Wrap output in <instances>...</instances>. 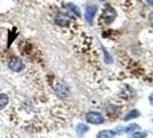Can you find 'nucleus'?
Returning a JSON list of instances; mask_svg holds the SVG:
<instances>
[{
  "instance_id": "7",
  "label": "nucleus",
  "mask_w": 153,
  "mask_h": 138,
  "mask_svg": "<svg viewBox=\"0 0 153 138\" xmlns=\"http://www.w3.org/2000/svg\"><path fill=\"white\" fill-rule=\"evenodd\" d=\"M115 132L112 130H101L98 132L97 138H114Z\"/></svg>"
},
{
  "instance_id": "16",
  "label": "nucleus",
  "mask_w": 153,
  "mask_h": 138,
  "mask_svg": "<svg viewBox=\"0 0 153 138\" xmlns=\"http://www.w3.org/2000/svg\"><path fill=\"white\" fill-rule=\"evenodd\" d=\"M149 2H150V4H151V5L153 6V0H149Z\"/></svg>"
},
{
  "instance_id": "11",
  "label": "nucleus",
  "mask_w": 153,
  "mask_h": 138,
  "mask_svg": "<svg viewBox=\"0 0 153 138\" xmlns=\"http://www.w3.org/2000/svg\"><path fill=\"white\" fill-rule=\"evenodd\" d=\"M88 130H89V127L85 125V124H83V123H79V124L76 127V132L79 135V136H83Z\"/></svg>"
},
{
  "instance_id": "6",
  "label": "nucleus",
  "mask_w": 153,
  "mask_h": 138,
  "mask_svg": "<svg viewBox=\"0 0 153 138\" xmlns=\"http://www.w3.org/2000/svg\"><path fill=\"white\" fill-rule=\"evenodd\" d=\"M55 92H56V94H58V96H60V97H66L69 92L68 85H66L65 83H60V84H58V86L55 88Z\"/></svg>"
},
{
  "instance_id": "13",
  "label": "nucleus",
  "mask_w": 153,
  "mask_h": 138,
  "mask_svg": "<svg viewBox=\"0 0 153 138\" xmlns=\"http://www.w3.org/2000/svg\"><path fill=\"white\" fill-rule=\"evenodd\" d=\"M147 136V134L146 132H143V131H134V132H131L130 135V138H146Z\"/></svg>"
},
{
  "instance_id": "14",
  "label": "nucleus",
  "mask_w": 153,
  "mask_h": 138,
  "mask_svg": "<svg viewBox=\"0 0 153 138\" xmlns=\"http://www.w3.org/2000/svg\"><path fill=\"white\" fill-rule=\"evenodd\" d=\"M149 21H150L151 25L153 27V12H152V13H150V16H149Z\"/></svg>"
},
{
  "instance_id": "4",
  "label": "nucleus",
  "mask_w": 153,
  "mask_h": 138,
  "mask_svg": "<svg viewBox=\"0 0 153 138\" xmlns=\"http://www.w3.org/2000/svg\"><path fill=\"white\" fill-rule=\"evenodd\" d=\"M54 22L56 23L58 25L61 27H67L70 22V17H69L66 13H58L55 17H54Z\"/></svg>"
},
{
  "instance_id": "10",
  "label": "nucleus",
  "mask_w": 153,
  "mask_h": 138,
  "mask_svg": "<svg viewBox=\"0 0 153 138\" xmlns=\"http://www.w3.org/2000/svg\"><path fill=\"white\" fill-rule=\"evenodd\" d=\"M68 8L70 9V12L73 13V14H75L76 16H82V13H81V9L79 7H77L75 4H71V2H69L68 4Z\"/></svg>"
},
{
  "instance_id": "9",
  "label": "nucleus",
  "mask_w": 153,
  "mask_h": 138,
  "mask_svg": "<svg viewBox=\"0 0 153 138\" xmlns=\"http://www.w3.org/2000/svg\"><path fill=\"white\" fill-rule=\"evenodd\" d=\"M8 101H9V98H8L7 94L5 93H0V111L4 109L8 105Z\"/></svg>"
},
{
  "instance_id": "1",
  "label": "nucleus",
  "mask_w": 153,
  "mask_h": 138,
  "mask_svg": "<svg viewBox=\"0 0 153 138\" xmlns=\"http://www.w3.org/2000/svg\"><path fill=\"white\" fill-rule=\"evenodd\" d=\"M86 121L90 124H94V125H99L105 122V117L104 115H101L99 112H89L86 114Z\"/></svg>"
},
{
  "instance_id": "5",
  "label": "nucleus",
  "mask_w": 153,
  "mask_h": 138,
  "mask_svg": "<svg viewBox=\"0 0 153 138\" xmlns=\"http://www.w3.org/2000/svg\"><path fill=\"white\" fill-rule=\"evenodd\" d=\"M116 17V12H115L114 8L108 7L105 13H104V19H105V22L106 23H112Z\"/></svg>"
},
{
  "instance_id": "2",
  "label": "nucleus",
  "mask_w": 153,
  "mask_h": 138,
  "mask_svg": "<svg viewBox=\"0 0 153 138\" xmlns=\"http://www.w3.org/2000/svg\"><path fill=\"white\" fill-rule=\"evenodd\" d=\"M24 62L22 61V59L21 58H12L9 62H8V68L10 69L12 71H15V73H20V71H22L23 69H24Z\"/></svg>"
},
{
  "instance_id": "12",
  "label": "nucleus",
  "mask_w": 153,
  "mask_h": 138,
  "mask_svg": "<svg viewBox=\"0 0 153 138\" xmlns=\"http://www.w3.org/2000/svg\"><path fill=\"white\" fill-rule=\"evenodd\" d=\"M136 130H139V125H138V124H130V125H128L127 128L120 129V131H123V132H130V134Z\"/></svg>"
},
{
  "instance_id": "15",
  "label": "nucleus",
  "mask_w": 153,
  "mask_h": 138,
  "mask_svg": "<svg viewBox=\"0 0 153 138\" xmlns=\"http://www.w3.org/2000/svg\"><path fill=\"white\" fill-rule=\"evenodd\" d=\"M149 101H150V104L153 106V93L150 94V97H149Z\"/></svg>"
},
{
  "instance_id": "3",
  "label": "nucleus",
  "mask_w": 153,
  "mask_h": 138,
  "mask_svg": "<svg viewBox=\"0 0 153 138\" xmlns=\"http://www.w3.org/2000/svg\"><path fill=\"white\" fill-rule=\"evenodd\" d=\"M98 10V6L97 5H89L85 7V12H84V16L86 22L89 24H93V19L96 16V13Z\"/></svg>"
},
{
  "instance_id": "8",
  "label": "nucleus",
  "mask_w": 153,
  "mask_h": 138,
  "mask_svg": "<svg viewBox=\"0 0 153 138\" xmlns=\"http://www.w3.org/2000/svg\"><path fill=\"white\" fill-rule=\"evenodd\" d=\"M139 115H140V113H139L138 109H132V111H130L128 114L123 117V120H124V121H129V120H132V119L139 117Z\"/></svg>"
}]
</instances>
